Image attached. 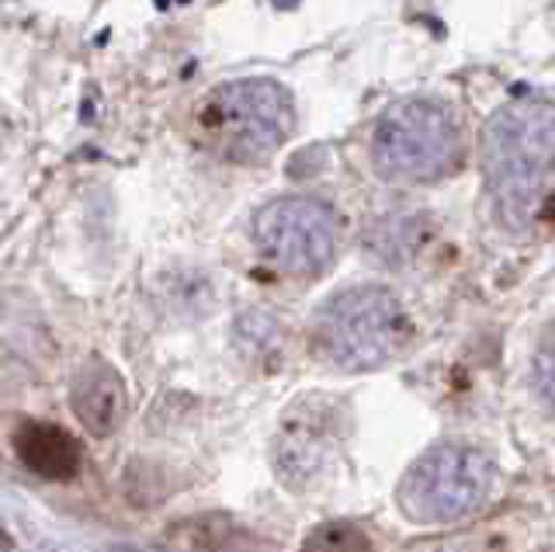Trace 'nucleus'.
<instances>
[{
    "label": "nucleus",
    "mask_w": 555,
    "mask_h": 552,
    "mask_svg": "<svg viewBox=\"0 0 555 552\" xmlns=\"http://www.w3.org/2000/svg\"><path fill=\"white\" fill-rule=\"evenodd\" d=\"M69 407H74L77 421L91 431L94 438H108L126 424L129 418V389L126 378L104 358L91 355L74 375L69 386Z\"/></svg>",
    "instance_id": "obj_8"
},
{
    "label": "nucleus",
    "mask_w": 555,
    "mask_h": 552,
    "mask_svg": "<svg viewBox=\"0 0 555 552\" xmlns=\"http://www.w3.org/2000/svg\"><path fill=\"white\" fill-rule=\"evenodd\" d=\"M462 161V132L444 105L406 98L378 118L372 132V167L382 181L427 184L441 181Z\"/></svg>",
    "instance_id": "obj_4"
},
{
    "label": "nucleus",
    "mask_w": 555,
    "mask_h": 552,
    "mask_svg": "<svg viewBox=\"0 0 555 552\" xmlns=\"http://www.w3.org/2000/svg\"><path fill=\"white\" fill-rule=\"evenodd\" d=\"M493 479L496 465L482 448L444 441L434 445L403 473L396 487V504L413 525H448L482 508Z\"/></svg>",
    "instance_id": "obj_5"
},
{
    "label": "nucleus",
    "mask_w": 555,
    "mask_h": 552,
    "mask_svg": "<svg viewBox=\"0 0 555 552\" xmlns=\"http://www.w3.org/2000/svg\"><path fill=\"white\" fill-rule=\"evenodd\" d=\"M205 143L233 164H260L274 157L295 129L288 88L268 77L222 84L198 112Z\"/></svg>",
    "instance_id": "obj_3"
},
{
    "label": "nucleus",
    "mask_w": 555,
    "mask_h": 552,
    "mask_svg": "<svg viewBox=\"0 0 555 552\" xmlns=\"http://www.w3.org/2000/svg\"><path fill=\"white\" fill-rule=\"evenodd\" d=\"M555 115L548 101H511L482 129V170L500 219L511 230H531L552 202Z\"/></svg>",
    "instance_id": "obj_1"
},
{
    "label": "nucleus",
    "mask_w": 555,
    "mask_h": 552,
    "mask_svg": "<svg viewBox=\"0 0 555 552\" xmlns=\"http://www.w3.org/2000/svg\"><path fill=\"white\" fill-rule=\"evenodd\" d=\"M337 445V407L326 400H299L282 421L274 441V473L292 490L317 483Z\"/></svg>",
    "instance_id": "obj_7"
},
{
    "label": "nucleus",
    "mask_w": 555,
    "mask_h": 552,
    "mask_svg": "<svg viewBox=\"0 0 555 552\" xmlns=\"http://www.w3.org/2000/svg\"><path fill=\"white\" fill-rule=\"evenodd\" d=\"M337 213L320 198H274L254 216V244L268 265L292 279H317L337 257Z\"/></svg>",
    "instance_id": "obj_6"
},
{
    "label": "nucleus",
    "mask_w": 555,
    "mask_h": 552,
    "mask_svg": "<svg viewBox=\"0 0 555 552\" xmlns=\"http://www.w3.org/2000/svg\"><path fill=\"white\" fill-rule=\"evenodd\" d=\"M320 355L344 372L382 369L410 344V317L382 285H358L330 296L312 323Z\"/></svg>",
    "instance_id": "obj_2"
},
{
    "label": "nucleus",
    "mask_w": 555,
    "mask_h": 552,
    "mask_svg": "<svg viewBox=\"0 0 555 552\" xmlns=\"http://www.w3.org/2000/svg\"><path fill=\"white\" fill-rule=\"evenodd\" d=\"M302 552H375V545L351 522H323L309 531Z\"/></svg>",
    "instance_id": "obj_10"
},
{
    "label": "nucleus",
    "mask_w": 555,
    "mask_h": 552,
    "mask_svg": "<svg viewBox=\"0 0 555 552\" xmlns=\"http://www.w3.org/2000/svg\"><path fill=\"white\" fill-rule=\"evenodd\" d=\"M14 452L28 473L49 483H66L80 473L83 448L66 427L49 421H22L14 431Z\"/></svg>",
    "instance_id": "obj_9"
}]
</instances>
